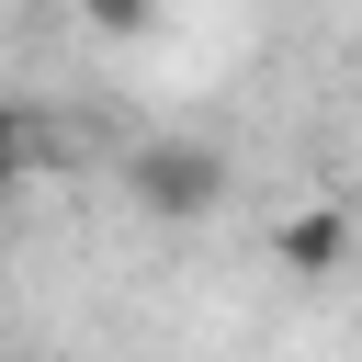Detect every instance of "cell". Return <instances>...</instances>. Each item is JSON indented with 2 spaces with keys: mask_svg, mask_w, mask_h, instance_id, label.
Returning a JSON list of instances; mask_svg holds the SVG:
<instances>
[{
  "mask_svg": "<svg viewBox=\"0 0 362 362\" xmlns=\"http://www.w3.org/2000/svg\"><path fill=\"white\" fill-rule=\"evenodd\" d=\"M215 192H226V158H215V147H181V136L136 147V204H147V215H204Z\"/></svg>",
  "mask_w": 362,
  "mask_h": 362,
  "instance_id": "cell-1",
  "label": "cell"
},
{
  "mask_svg": "<svg viewBox=\"0 0 362 362\" xmlns=\"http://www.w3.org/2000/svg\"><path fill=\"white\" fill-rule=\"evenodd\" d=\"M339 249H351V226L317 204V215H294L283 226V272H339Z\"/></svg>",
  "mask_w": 362,
  "mask_h": 362,
  "instance_id": "cell-2",
  "label": "cell"
},
{
  "mask_svg": "<svg viewBox=\"0 0 362 362\" xmlns=\"http://www.w3.org/2000/svg\"><path fill=\"white\" fill-rule=\"evenodd\" d=\"M23 170H34V124H23V113H11V102H0V192H11V181H23Z\"/></svg>",
  "mask_w": 362,
  "mask_h": 362,
  "instance_id": "cell-3",
  "label": "cell"
},
{
  "mask_svg": "<svg viewBox=\"0 0 362 362\" xmlns=\"http://www.w3.org/2000/svg\"><path fill=\"white\" fill-rule=\"evenodd\" d=\"M79 11H90L102 34H136V23H147V0H79Z\"/></svg>",
  "mask_w": 362,
  "mask_h": 362,
  "instance_id": "cell-4",
  "label": "cell"
}]
</instances>
